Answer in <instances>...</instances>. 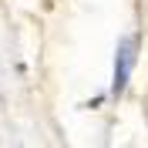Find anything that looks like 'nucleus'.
I'll use <instances>...</instances> for the list:
<instances>
[{
  "label": "nucleus",
  "instance_id": "1",
  "mask_svg": "<svg viewBox=\"0 0 148 148\" xmlns=\"http://www.w3.org/2000/svg\"><path fill=\"white\" fill-rule=\"evenodd\" d=\"M131 61H135V40H121L118 47V74H114V94L125 88V81H128V71H131Z\"/></svg>",
  "mask_w": 148,
  "mask_h": 148
}]
</instances>
